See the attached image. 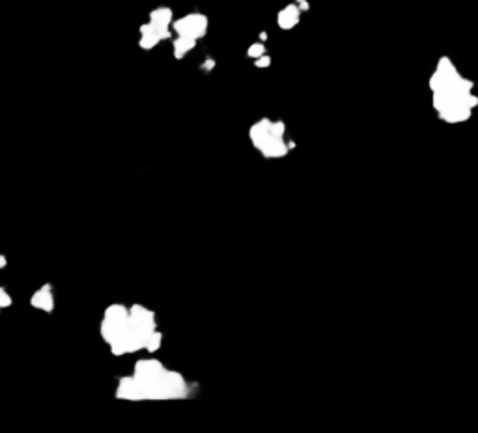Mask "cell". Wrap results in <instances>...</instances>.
Returning a JSON list of instances; mask_svg holds the SVG:
<instances>
[{
  "label": "cell",
  "mask_w": 478,
  "mask_h": 433,
  "mask_svg": "<svg viewBox=\"0 0 478 433\" xmlns=\"http://www.w3.org/2000/svg\"><path fill=\"white\" fill-rule=\"evenodd\" d=\"M428 86L432 92V107L439 120L449 125L471 120L475 108L478 107L475 82L462 75L449 56L437 60Z\"/></svg>",
  "instance_id": "obj_1"
},
{
  "label": "cell",
  "mask_w": 478,
  "mask_h": 433,
  "mask_svg": "<svg viewBox=\"0 0 478 433\" xmlns=\"http://www.w3.org/2000/svg\"><path fill=\"white\" fill-rule=\"evenodd\" d=\"M286 123L280 120H269L262 118L256 123H252L249 129V138L252 146L265 157V159H282L288 155L290 149L295 148V144L284 138Z\"/></svg>",
  "instance_id": "obj_2"
},
{
  "label": "cell",
  "mask_w": 478,
  "mask_h": 433,
  "mask_svg": "<svg viewBox=\"0 0 478 433\" xmlns=\"http://www.w3.org/2000/svg\"><path fill=\"white\" fill-rule=\"evenodd\" d=\"M207 26H209L207 17L204 13H198V11L187 13L179 19H174V22H172V30L176 32V36L193 37L196 41L207 34Z\"/></svg>",
  "instance_id": "obj_3"
},
{
  "label": "cell",
  "mask_w": 478,
  "mask_h": 433,
  "mask_svg": "<svg viewBox=\"0 0 478 433\" xmlns=\"http://www.w3.org/2000/svg\"><path fill=\"white\" fill-rule=\"evenodd\" d=\"M301 7L297 6V2H292L280 9L277 13V24H279L280 30H292L295 28L301 21Z\"/></svg>",
  "instance_id": "obj_4"
},
{
  "label": "cell",
  "mask_w": 478,
  "mask_h": 433,
  "mask_svg": "<svg viewBox=\"0 0 478 433\" xmlns=\"http://www.w3.org/2000/svg\"><path fill=\"white\" fill-rule=\"evenodd\" d=\"M166 368L163 366L161 361H155V359H144V361H138L135 364V372L133 376L138 377V379H153V377H159L161 374H164Z\"/></svg>",
  "instance_id": "obj_5"
},
{
  "label": "cell",
  "mask_w": 478,
  "mask_h": 433,
  "mask_svg": "<svg viewBox=\"0 0 478 433\" xmlns=\"http://www.w3.org/2000/svg\"><path fill=\"white\" fill-rule=\"evenodd\" d=\"M30 305L34 308L45 310L47 314H52L54 310V299H52V284L41 286L37 291H34V295L30 297Z\"/></svg>",
  "instance_id": "obj_6"
},
{
  "label": "cell",
  "mask_w": 478,
  "mask_h": 433,
  "mask_svg": "<svg viewBox=\"0 0 478 433\" xmlns=\"http://www.w3.org/2000/svg\"><path fill=\"white\" fill-rule=\"evenodd\" d=\"M194 47H196V39H193V37H185V36H176L174 37V41H172V52H174V58H176V60L185 58Z\"/></svg>",
  "instance_id": "obj_7"
},
{
  "label": "cell",
  "mask_w": 478,
  "mask_h": 433,
  "mask_svg": "<svg viewBox=\"0 0 478 433\" xmlns=\"http://www.w3.org/2000/svg\"><path fill=\"white\" fill-rule=\"evenodd\" d=\"M127 316H129V310H127V306H123V305L107 306V310H105V314H103V318H107V320H116V321H123Z\"/></svg>",
  "instance_id": "obj_8"
},
{
  "label": "cell",
  "mask_w": 478,
  "mask_h": 433,
  "mask_svg": "<svg viewBox=\"0 0 478 433\" xmlns=\"http://www.w3.org/2000/svg\"><path fill=\"white\" fill-rule=\"evenodd\" d=\"M161 344H163V334L155 329V331L150 334V338H148V342H146V348L144 349H146L148 353H155V351L161 348Z\"/></svg>",
  "instance_id": "obj_9"
},
{
  "label": "cell",
  "mask_w": 478,
  "mask_h": 433,
  "mask_svg": "<svg viewBox=\"0 0 478 433\" xmlns=\"http://www.w3.org/2000/svg\"><path fill=\"white\" fill-rule=\"evenodd\" d=\"M161 39L153 34H140V39H138V47L142 50H151L153 47H157Z\"/></svg>",
  "instance_id": "obj_10"
},
{
  "label": "cell",
  "mask_w": 478,
  "mask_h": 433,
  "mask_svg": "<svg viewBox=\"0 0 478 433\" xmlns=\"http://www.w3.org/2000/svg\"><path fill=\"white\" fill-rule=\"evenodd\" d=\"M265 52H267V49H265L264 41H258V43H252L249 49H247V56L252 58V60H256V58L264 56Z\"/></svg>",
  "instance_id": "obj_11"
},
{
  "label": "cell",
  "mask_w": 478,
  "mask_h": 433,
  "mask_svg": "<svg viewBox=\"0 0 478 433\" xmlns=\"http://www.w3.org/2000/svg\"><path fill=\"white\" fill-rule=\"evenodd\" d=\"M13 305V299L6 291V288H0V308H9Z\"/></svg>",
  "instance_id": "obj_12"
},
{
  "label": "cell",
  "mask_w": 478,
  "mask_h": 433,
  "mask_svg": "<svg viewBox=\"0 0 478 433\" xmlns=\"http://www.w3.org/2000/svg\"><path fill=\"white\" fill-rule=\"evenodd\" d=\"M254 65H256L258 69H265V67H269L271 65V56L269 54H264V56H260L254 60Z\"/></svg>",
  "instance_id": "obj_13"
},
{
  "label": "cell",
  "mask_w": 478,
  "mask_h": 433,
  "mask_svg": "<svg viewBox=\"0 0 478 433\" xmlns=\"http://www.w3.org/2000/svg\"><path fill=\"white\" fill-rule=\"evenodd\" d=\"M200 67H202L204 71H211V69H213V67H215V60H213V58H207L206 62H204V64L200 65Z\"/></svg>",
  "instance_id": "obj_14"
},
{
  "label": "cell",
  "mask_w": 478,
  "mask_h": 433,
  "mask_svg": "<svg viewBox=\"0 0 478 433\" xmlns=\"http://www.w3.org/2000/svg\"><path fill=\"white\" fill-rule=\"evenodd\" d=\"M297 2V6L301 7V11H308L310 9V4H308L307 0H295Z\"/></svg>",
  "instance_id": "obj_15"
},
{
  "label": "cell",
  "mask_w": 478,
  "mask_h": 433,
  "mask_svg": "<svg viewBox=\"0 0 478 433\" xmlns=\"http://www.w3.org/2000/svg\"><path fill=\"white\" fill-rule=\"evenodd\" d=\"M6 265H7V258H6V256L0 254V269H4Z\"/></svg>",
  "instance_id": "obj_16"
},
{
  "label": "cell",
  "mask_w": 478,
  "mask_h": 433,
  "mask_svg": "<svg viewBox=\"0 0 478 433\" xmlns=\"http://www.w3.org/2000/svg\"><path fill=\"white\" fill-rule=\"evenodd\" d=\"M265 39H267V34L262 32V34H260V41H265Z\"/></svg>",
  "instance_id": "obj_17"
}]
</instances>
